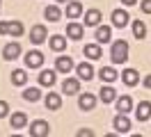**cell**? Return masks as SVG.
I'll use <instances>...</instances> for the list:
<instances>
[{
  "instance_id": "cell-5",
  "label": "cell",
  "mask_w": 151,
  "mask_h": 137,
  "mask_svg": "<svg viewBox=\"0 0 151 137\" xmlns=\"http://www.w3.org/2000/svg\"><path fill=\"white\" fill-rule=\"evenodd\" d=\"M46 27L44 25H35L32 30H30V41L32 44H41V41H46Z\"/></svg>"
},
{
  "instance_id": "cell-28",
  "label": "cell",
  "mask_w": 151,
  "mask_h": 137,
  "mask_svg": "<svg viewBox=\"0 0 151 137\" xmlns=\"http://www.w3.org/2000/svg\"><path fill=\"white\" fill-rule=\"evenodd\" d=\"M114 98H117L114 87H103V89H101V100H103V103H112Z\"/></svg>"
},
{
  "instance_id": "cell-25",
  "label": "cell",
  "mask_w": 151,
  "mask_h": 137,
  "mask_svg": "<svg viewBox=\"0 0 151 137\" xmlns=\"http://www.w3.org/2000/svg\"><path fill=\"white\" fill-rule=\"evenodd\" d=\"M110 34H112V30H110L108 25H101L99 30H96V39H99L101 44H108V41H110Z\"/></svg>"
},
{
  "instance_id": "cell-8",
  "label": "cell",
  "mask_w": 151,
  "mask_h": 137,
  "mask_svg": "<svg viewBox=\"0 0 151 137\" xmlns=\"http://www.w3.org/2000/svg\"><path fill=\"white\" fill-rule=\"evenodd\" d=\"M62 91H64V94H69V96H73L76 91H80V82L76 80V78H69V80L62 82Z\"/></svg>"
},
{
  "instance_id": "cell-32",
  "label": "cell",
  "mask_w": 151,
  "mask_h": 137,
  "mask_svg": "<svg viewBox=\"0 0 151 137\" xmlns=\"http://www.w3.org/2000/svg\"><path fill=\"white\" fill-rule=\"evenodd\" d=\"M7 112H9V108H7V103H5V100H0V119L5 117Z\"/></svg>"
},
{
  "instance_id": "cell-15",
  "label": "cell",
  "mask_w": 151,
  "mask_h": 137,
  "mask_svg": "<svg viewBox=\"0 0 151 137\" xmlns=\"http://www.w3.org/2000/svg\"><path fill=\"white\" fill-rule=\"evenodd\" d=\"M66 34L71 37L73 41H80V39H83V25H78V23H69V25H66Z\"/></svg>"
},
{
  "instance_id": "cell-4",
  "label": "cell",
  "mask_w": 151,
  "mask_h": 137,
  "mask_svg": "<svg viewBox=\"0 0 151 137\" xmlns=\"http://www.w3.org/2000/svg\"><path fill=\"white\" fill-rule=\"evenodd\" d=\"M122 80L126 87H135L137 82H140V73L135 71V69H126V71L122 73Z\"/></svg>"
},
{
  "instance_id": "cell-3",
  "label": "cell",
  "mask_w": 151,
  "mask_h": 137,
  "mask_svg": "<svg viewBox=\"0 0 151 137\" xmlns=\"http://www.w3.org/2000/svg\"><path fill=\"white\" fill-rule=\"evenodd\" d=\"M25 64H28L30 69H39L41 64H44V55L39 53V50H30L25 55Z\"/></svg>"
},
{
  "instance_id": "cell-24",
  "label": "cell",
  "mask_w": 151,
  "mask_h": 137,
  "mask_svg": "<svg viewBox=\"0 0 151 137\" xmlns=\"http://www.w3.org/2000/svg\"><path fill=\"white\" fill-rule=\"evenodd\" d=\"M46 108L48 110H60L62 108V98H60L57 94H48L46 96Z\"/></svg>"
},
{
  "instance_id": "cell-9",
  "label": "cell",
  "mask_w": 151,
  "mask_h": 137,
  "mask_svg": "<svg viewBox=\"0 0 151 137\" xmlns=\"http://www.w3.org/2000/svg\"><path fill=\"white\" fill-rule=\"evenodd\" d=\"M55 66H57V71L60 73H69L71 71V66H73V60H71V57H57L55 60Z\"/></svg>"
},
{
  "instance_id": "cell-36",
  "label": "cell",
  "mask_w": 151,
  "mask_h": 137,
  "mask_svg": "<svg viewBox=\"0 0 151 137\" xmlns=\"http://www.w3.org/2000/svg\"><path fill=\"white\" fill-rule=\"evenodd\" d=\"M57 2H66V0H57Z\"/></svg>"
},
{
  "instance_id": "cell-33",
  "label": "cell",
  "mask_w": 151,
  "mask_h": 137,
  "mask_svg": "<svg viewBox=\"0 0 151 137\" xmlns=\"http://www.w3.org/2000/svg\"><path fill=\"white\" fill-rule=\"evenodd\" d=\"M94 133L92 130H87V128H83V130H78V137H92Z\"/></svg>"
},
{
  "instance_id": "cell-11",
  "label": "cell",
  "mask_w": 151,
  "mask_h": 137,
  "mask_svg": "<svg viewBox=\"0 0 151 137\" xmlns=\"http://www.w3.org/2000/svg\"><path fill=\"white\" fill-rule=\"evenodd\" d=\"M94 108H96L94 94H80V110H94Z\"/></svg>"
},
{
  "instance_id": "cell-7",
  "label": "cell",
  "mask_w": 151,
  "mask_h": 137,
  "mask_svg": "<svg viewBox=\"0 0 151 137\" xmlns=\"http://www.w3.org/2000/svg\"><path fill=\"white\" fill-rule=\"evenodd\" d=\"M135 117H137V121H147V119L151 117V103H149V100H142L140 105H137Z\"/></svg>"
},
{
  "instance_id": "cell-14",
  "label": "cell",
  "mask_w": 151,
  "mask_h": 137,
  "mask_svg": "<svg viewBox=\"0 0 151 137\" xmlns=\"http://www.w3.org/2000/svg\"><path fill=\"white\" fill-rule=\"evenodd\" d=\"M99 23H101V11H99V9H89L85 14V25L94 27V25H99Z\"/></svg>"
},
{
  "instance_id": "cell-20",
  "label": "cell",
  "mask_w": 151,
  "mask_h": 137,
  "mask_svg": "<svg viewBox=\"0 0 151 137\" xmlns=\"http://www.w3.org/2000/svg\"><path fill=\"white\" fill-rule=\"evenodd\" d=\"M99 75H101V80H105V82H114L117 80V71H114L112 66H103V69L99 71Z\"/></svg>"
},
{
  "instance_id": "cell-6",
  "label": "cell",
  "mask_w": 151,
  "mask_h": 137,
  "mask_svg": "<svg viewBox=\"0 0 151 137\" xmlns=\"http://www.w3.org/2000/svg\"><path fill=\"white\" fill-rule=\"evenodd\" d=\"M30 135L32 137H46L48 135V123L46 121H35L30 128Z\"/></svg>"
},
{
  "instance_id": "cell-13",
  "label": "cell",
  "mask_w": 151,
  "mask_h": 137,
  "mask_svg": "<svg viewBox=\"0 0 151 137\" xmlns=\"http://www.w3.org/2000/svg\"><path fill=\"white\" fill-rule=\"evenodd\" d=\"M117 110H119V114H128L133 110V98L131 96H122V98L117 100Z\"/></svg>"
},
{
  "instance_id": "cell-35",
  "label": "cell",
  "mask_w": 151,
  "mask_h": 137,
  "mask_svg": "<svg viewBox=\"0 0 151 137\" xmlns=\"http://www.w3.org/2000/svg\"><path fill=\"white\" fill-rule=\"evenodd\" d=\"M124 5H126V7H133V5H135V2H137V0H122Z\"/></svg>"
},
{
  "instance_id": "cell-18",
  "label": "cell",
  "mask_w": 151,
  "mask_h": 137,
  "mask_svg": "<svg viewBox=\"0 0 151 137\" xmlns=\"http://www.w3.org/2000/svg\"><path fill=\"white\" fill-rule=\"evenodd\" d=\"M114 128H117V133H128L131 130V121L124 117V114H119V117L114 119Z\"/></svg>"
},
{
  "instance_id": "cell-29",
  "label": "cell",
  "mask_w": 151,
  "mask_h": 137,
  "mask_svg": "<svg viewBox=\"0 0 151 137\" xmlns=\"http://www.w3.org/2000/svg\"><path fill=\"white\" fill-rule=\"evenodd\" d=\"M39 96H41V91L37 89V87H30V89L23 91V98L30 100V103H35V100H39Z\"/></svg>"
},
{
  "instance_id": "cell-30",
  "label": "cell",
  "mask_w": 151,
  "mask_h": 137,
  "mask_svg": "<svg viewBox=\"0 0 151 137\" xmlns=\"http://www.w3.org/2000/svg\"><path fill=\"white\" fill-rule=\"evenodd\" d=\"M133 34H135V39H144L147 30H144V23H142V21H133Z\"/></svg>"
},
{
  "instance_id": "cell-17",
  "label": "cell",
  "mask_w": 151,
  "mask_h": 137,
  "mask_svg": "<svg viewBox=\"0 0 151 137\" xmlns=\"http://www.w3.org/2000/svg\"><path fill=\"white\" fill-rule=\"evenodd\" d=\"M83 53H85V57H87V60H99V57L103 55V53H101V48H99L96 44H87Z\"/></svg>"
},
{
  "instance_id": "cell-21",
  "label": "cell",
  "mask_w": 151,
  "mask_h": 137,
  "mask_svg": "<svg viewBox=\"0 0 151 137\" xmlns=\"http://www.w3.org/2000/svg\"><path fill=\"white\" fill-rule=\"evenodd\" d=\"M53 82H55V71H41V73H39V85L50 87Z\"/></svg>"
},
{
  "instance_id": "cell-34",
  "label": "cell",
  "mask_w": 151,
  "mask_h": 137,
  "mask_svg": "<svg viewBox=\"0 0 151 137\" xmlns=\"http://www.w3.org/2000/svg\"><path fill=\"white\" fill-rule=\"evenodd\" d=\"M144 87H147V89H151V73L144 78Z\"/></svg>"
},
{
  "instance_id": "cell-27",
  "label": "cell",
  "mask_w": 151,
  "mask_h": 137,
  "mask_svg": "<svg viewBox=\"0 0 151 137\" xmlns=\"http://www.w3.org/2000/svg\"><path fill=\"white\" fill-rule=\"evenodd\" d=\"M50 48H53L55 53L64 50V48H66V39H64V37H60V34H55L53 39H50Z\"/></svg>"
},
{
  "instance_id": "cell-1",
  "label": "cell",
  "mask_w": 151,
  "mask_h": 137,
  "mask_svg": "<svg viewBox=\"0 0 151 137\" xmlns=\"http://www.w3.org/2000/svg\"><path fill=\"white\" fill-rule=\"evenodd\" d=\"M110 57H112V64H124L128 57V41H124V39L114 41L110 48Z\"/></svg>"
},
{
  "instance_id": "cell-12",
  "label": "cell",
  "mask_w": 151,
  "mask_h": 137,
  "mask_svg": "<svg viewBox=\"0 0 151 137\" xmlns=\"http://www.w3.org/2000/svg\"><path fill=\"white\" fill-rule=\"evenodd\" d=\"M2 55H5V60H16L21 55V44H7L5 50H2Z\"/></svg>"
},
{
  "instance_id": "cell-2",
  "label": "cell",
  "mask_w": 151,
  "mask_h": 137,
  "mask_svg": "<svg viewBox=\"0 0 151 137\" xmlns=\"http://www.w3.org/2000/svg\"><path fill=\"white\" fill-rule=\"evenodd\" d=\"M0 34L21 37V34H23V23H19V21H7V23H0Z\"/></svg>"
},
{
  "instance_id": "cell-16",
  "label": "cell",
  "mask_w": 151,
  "mask_h": 137,
  "mask_svg": "<svg viewBox=\"0 0 151 137\" xmlns=\"http://www.w3.org/2000/svg\"><path fill=\"white\" fill-rule=\"evenodd\" d=\"M44 16H46L48 21L57 23V21L62 18V11H60V7H57V5H50V7H46V9H44Z\"/></svg>"
},
{
  "instance_id": "cell-31",
  "label": "cell",
  "mask_w": 151,
  "mask_h": 137,
  "mask_svg": "<svg viewBox=\"0 0 151 137\" xmlns=\"http://www.w3.org/2000/svg\"><path fill=\"white\" fill-rule=\"evenodd\" d=\"M142 11H144V14H151V0H142Z\"/></svg>"
},
{
  "instance_id": "cell-26",
  "label": "cell",
  "mask_w": 151,
  "mask_h": 137,
  "mask_svg": "<svg viewBox=\"0 0 151 137\" xmlns=\"http://www.w3.org/2000/svg\"><path fill=\"white\" fill-rule=\"evenodd\" d=\"M83 14V5L80 2H69V7H66V16L69 18H78Z\"/></svg>"
},
{
  "instance_id": "cell-10",
  "label": "cell",
  "mask_w": 151,
  "mask_h": 137,
  "mask_svg": "<svg viewBox=\"0 0 151 137\" xmlns=\"http://www.w3.org/2000/svg\"><path fill=\"white\" fill-rule=\"evenodd\" d=\"M126 23H128V14H126L124 9H114V11H112V25L124 27Z\"/></svg>"
},
{
  "instance_id": "cell-19",
  "label": "cell",
  "mask_w": 151,
  "mask_h": 137,
  "mask_svg": "<svg viewBox=\"0 0 151 137\" xmlns=\"http://www.w3.org/2000/svg\"><path fill=\"white\" fill-rule=\"evenodd\" d=\"M78 75H80V80H92L94 78V69L89 64H78Z\"/></svg>"
},
{
  "instance_id": "cell-22",
  "label": "cell",
  "mask_w": 151,
  "mask_h": 137,
  "mask_svg": "<svg viewBox=\"0 0 151 137\" xmlns=\"http://www.w3.org/2000/svg\"><path fill=\"white\" fill-rule=\"evenodd\" d=\"M25 123H28L25 112H16V114H12V128H25Z\"/></svg>"
},
{
  "instance_id": "cell-23",
  "label": "cell",
  "mask_w": 151,
  "mask_h": 137,
  "mask_svg": "<svg viewBox=\"0 0 151 137\" xmlns=\"http://www.w3.org/2000/svg\"><path fill=\"white\" fill-rule=\"evenodd\" d=\"M12 82L16 85V87H21V85H25L28 82V73L21 71V69H16V71H12Z\"/></svg>"
}]
</instances>
